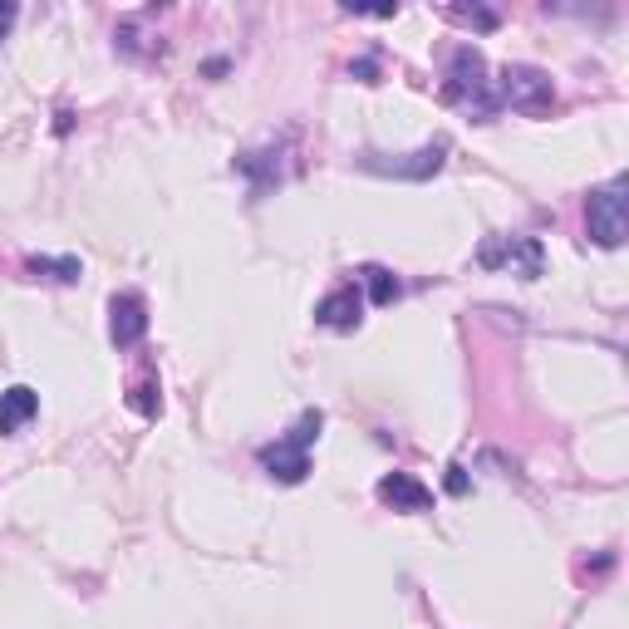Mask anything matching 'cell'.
Here are the masks:
<instances>
[{
  "mask_svg": "<svg viewBox=\"0 0 629 629\" xmlns=\"http://www.w3.org/2000/svg\"><path fill=\"white\" fill-rule=\"evenodd\" d=\"M443 99L457 103V109H467L472 119H492V113H501L497 89H492V79H487V59H482L477 45H457L453 49V59H448Z\"/></svg>",
  "mask_w": 629,
  "mask_h": 629,
  "instance_id": "1",
  "label": "cell"
},
{
  "mask_svg": "<svg viewBox=\"0 0 629 629\" xmlns=\"http://www.w3.org/2000/svg\"><path fill=\"white\" fill-rule=\"evenodd\" d=\"M320 428H324V413H320V408H306L286 438H276L271 448H261V467H266L276 482H306V472H310V443L320 438Z\"/></svg>",
  "mask_w": 629,
  "mask_h": 629,
  "instance_id": "2",
  "label": "cell"
},
{
  "mask_svg": "<svg viewBox=\"0 0 629 629\" xmlns=\"http://www.w3.org/2000/svg\"><path fill=\"white\" fill-rule=\"evenodd\" d=\"M492 89H497L501 109H517V113H547L555 103V84L531 65H507L492 79Z\"/></svg>",
  "mask_w": 629,
  "mask_h": 629,
  "instance_id": "3",
  "label": "cell"
},
{
  "mask_svg": "<svg viewBox=\"0 0 629 629\" xmlns=\"http://www.w3.org/2000/svg\"><path fill=\"white\" fill-rule=\"evenodd\" d=\"M629 183L625 177H615V183L595 187L591 202H585V222H591V236L600 241V246H620L629 236Z\"/></svg>",
  "mask_w": 629,
  "mask_h": 629,
  "instance_id": "4",
  "label": "cell"
},
{
  "mask_svg": "<svg viewBox=\"0 0 629 629\" xmlns=\"http://www.w3.org/2000/svg\"><path fill=\"white\" fill-rule=\"evenodd\" d=\"M443 163H448V139H438V143H423L418 153H364L360 157V167L364 173H384V177H408V183H423V177H433V173H443Z\"/></svg>",
  "mask_w": 629,
  "mask_h": 629,
  "instance_id": "5",
  "label": "cell"
},
{
  "mask_svg": "<svg viewBox=\"0 0 629 629\" xmlns=\"http://www.w3.org/2000/svg\"><path fill=\"white\" fill-rule=\"evenodd\" d=\"M477 261L487 271H517V276L537 280L541 266H547V251H541L537 236H492L487 246L477 251Z\"/></svg>",
  "mask_w": 629,
  "mask_h": 629,
  "instance_id": "6",
  "label": "cell"
},
{
  "mask_svg": "<svg viewBox=\"0 0 629 629\" xmlns=\"http://www.w3.org/2000/svg\"><path fill=\"white\" fill-rule=\"evenodd\" d=\"M109 334L119 350H133L148 334V300L139 290H123V296L109 300Z\"/></svg>",
  "mask_w": 629,
  "mask_h": 629,
  "instance_id": "7",
  "label": "cell"
},
{
  "mask_svg": "<svg viewBox=\"0 0 629 629\" xmlns=\"http://www.w3.org/2000/svg\"><path fill=\"white\" fill-rule=\"evenodd\" d=\"M314 320L330 324V330H354V324L364 320V300H360V286L354 280H344V286H334L330 296L314 306Z\"/></svg>",
  "mask_w": 629,
  "mask_h": 629,
  "instance_id": "8",
  "label": "cell"
},
{
  "mask_svg": "<svg viewBox=\"0 0 629 629\" xmlns=\"http://www.w3.org/2000/svg\"><path fill=\"white\" fill-rule=\"evenodd\" d=\"M374 492H379V501L384 507H394V511H428L433 507V492H428L413 472H389Z\"/></svg>",
  "mask_w": 629,
  "mask_h": 629,
  "instance_id": "9",
  "label": "cell"
},
{
  "mask_svg": "<svg viewBox=\"0 0 629 629\" xmlns=\"http://www.w3.org/2000/svg\"><path fill=\"white\" fill-rule=\"evenodd\" d=\"M35 413H40V394L35 389L15 384V389L0 394V433H20V428H25Z\"/></svg>",
  "mask_w": 629,
  "mask_h": 629,
  "instance_id": "10",
  "label": "cell"
},
{
  "mask_svg": "<svg viewBox=\"0 0 629 629\" xmlns=\"http://www.w3.org/2000/svg\"><path fill=\"white\" fill-rule=\"evenodd\" d=\"M360 280H364V286H369L374 306H394V300L404 296V286H398V280H394L384 266H364V271H360Z\"/></svg>",
  "mask_w": 629,
  "mask_h": 629,
  "instance_id": "11",
  "label": "cell"
},
{
  "mask_svg": "<svg viewBox=\"0 0 629 629\" xmlns=\"http://www.w3.org/2000/svg\"><path fill=\"white\" fill-rule=\"evenodd\" d=\"M163 389H157V379H139L129 389V408H139L143 418H157V408H163V398H157Z\"/></svg>",
  "mask_w": 629,
  "mask_h": 629,
  "instance_id": "12",
  "label": "cell"
},
{
  "mask_svg": "<svg viewBox=\"0 0 629 629\" xmlns=\"http://www.w3.org/2000/svg\"><path fill=\"white\" fill-rule=\"evenodd\" d=\"M30 271H35V276H49V280H65V286H69V280H79V261L75 256H65V261H30Z\"/></svg>",
  "mask_w": 629,
  "mask_h": 629,
  "instance_id": "13",
  "label": "cell"
},
{
  "mask_svg": "<svg viewBox=\"0 0 629 629\" xmlns=\"http://www.w3.org/2000/svg\"><path fill=\"white\" fill-rule=\"evenodd\" d=\"M448 15H453V20H467V25H477V30H497L501 25V15H497V10H477V5H453V10H448Z\"/></svg>",
  "mask_w": 629,
  "mask_h": 629,
  "instance_id": "14",
  "label": "cell"
},
{
  "mask_svg": "<svg viewBox=\"0 0 629 629\" xmlns=\"http://www.w3.org/2000/svg\"><path fill=\"white\" fill-rule=\"evenodd\" d=\"M354 75H360L364 84H374V75H379V65H374V59H360V65H354Z\"/></svg>",
  "mask_w": 629,
  "mask_h": 629,
  "instance_id": "15",
  "label": "cell"
},
{
  "mask_svg": "<svg viewBox=\"0 0 629 629\" xmlns=\"http://www.w3.org/2000/svg\"><path fill=\"white\" fill-rule=\"evenodd\" d=\"M10 20H15V5H0V35L10 30Z\"/></svg>",
  "mask_w": 629,
  "mask_h": 629,
  "instance_id": "16",
  "label": "cell"
}]
</instances>
